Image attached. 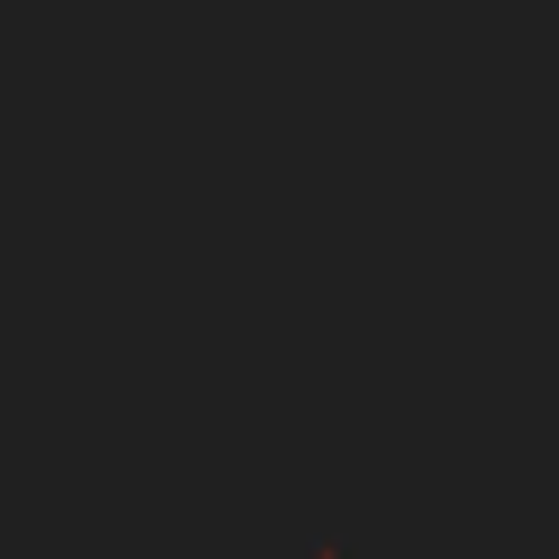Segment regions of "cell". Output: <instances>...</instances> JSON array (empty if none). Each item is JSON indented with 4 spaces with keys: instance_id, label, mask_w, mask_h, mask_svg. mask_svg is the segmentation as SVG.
Returning <instances> with one entry per match:
<instances>
[{
    "instance_id": "cell-1",
    "label": "cell",
    "mask_w": 559,
    "mask_h": 559,
    "mask_svg": "<svg viewBox=\"0 0 559 559\" xmlns=\"http://www.w3.org/2000/svg\"><path fill=\"white\" fill-rule=\"evenodd\" d=\"M314 559H341V550H332V542H314Z\"/></svg>"
}]
</instances>
